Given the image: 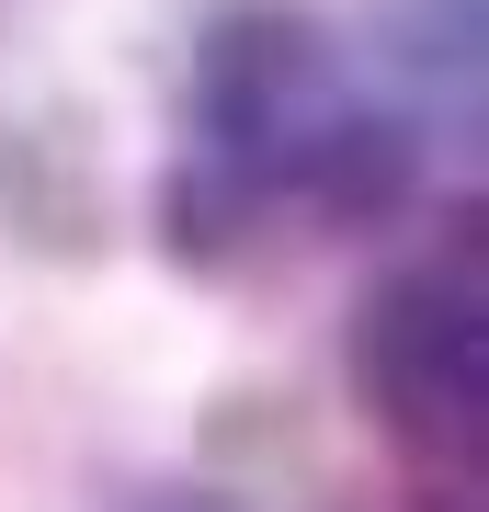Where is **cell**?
Wrapping results in <instances>:
<instances>
[{"label": "cell", "mask_w": 489, "mask_h": 512, "mask_svg": "<svg viewBox=\"0 0 489 512\" xmlns=\"http://www.w3.org/2000/svg\"><path fill=\"white\" fill-rule=\"evenodd\" d=\"M148 512H217V501H148Z\"/></svg>", "instance_id": "obj_3"}, {"label": "cell", "mask_w": 489, "mask_h": 512, "mask_svg": "<svg viewBox=\"0 0 489 512\" xmlns=\"http://www.w3.org/2000/svg\"><path fill=\"white\" fill-rule=\"evenodd\" d=\"M353 399L421 490L467 501L489 467V296L478 262H399L353 308Z\"/></svg>", "instance_id": "obj_2"}, {"label": "cell", "mask_w": 489, "mask_h": 512, "mask_svg": "<svg viewBox=\"0 0 489 512\" xmlns=\"http://www.w3.org/2000/svg\"><path fill=\"white\" fill-rule=\"evenodd\" d=\"M421 183V126L353 80L308 0H217L182 69V160L160 228L182 262H239L273 217L364 228Z\"/></svg>", "instance_id": "obj_1"}]
</instances>
